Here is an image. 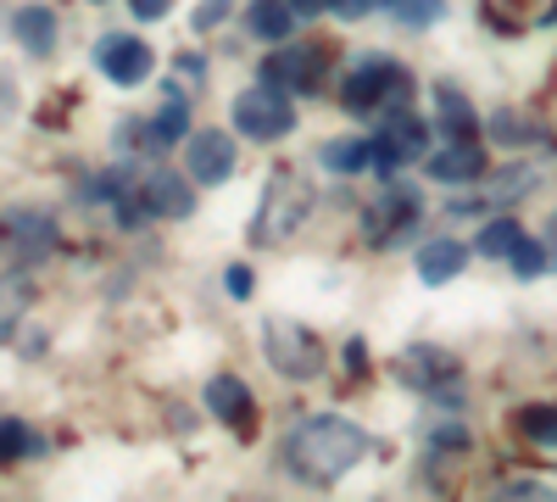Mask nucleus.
Segmentation results:
<instances>
[{"instance_id": "f257e3e1", "label": "nucleus", "mask_w": 557, "mask_h": 502, "mask_svg": "<svg viewBox=\"0 0 557 502\" xmlns=\"http://www.w3.org/2000/svg\"><path fill=\"white\" fill-rule=\"evenodd\" d=\"M285 469L307 486H335L341 475H351L368 452V430L351 425L346 414H318L307 425H296L285 436Z\"/></svg>"}, {"instance_id": "f03ea898", "label": "nucleus", "mask_w": 557, "mask_h": 502, "mask_svg": "<svg viewBox=\"0 0 557 502\" xmlns=\"http://www.w3.org/2000/svg\"><path fill=\"white\" fill-rule=\"evenodd\" d=\"M307 212H312V185L301 173H290V168H273L268 191H262V207L251 218V241L257 246H285L307 223Z\"/></svg>"}, {"instance_id": "7ed1b4c3", "label": "nucleus", "mask_w": 557, "mask_h": 502, "mask_svg": "<svg viewBox=\"0 0 557 502\" xmlns=\"http://www.w3.org/2000/svg\"><path fill=\"white\" fill-rule=\"evenodd\" d=\"M262 352H268V363L285 380H318L323 375V346H318V335L307 330V325H296V318H268L262 325Z\"/></svg>"}, {"instance_id": "20e7f679", "label": "nucleus", "mask_w": 557, "mask_h": 502, "mask_svg": "<svg viewBox=\"0 0 557 502\" xmlns=\"http://www.w3.org/2000/svg\"><path fill=\"white\" fill-rule=\"evenodd\" d=\"M235 128L246 134V140H278V134L296 128V107H290V89L278 84H251L235 96Z\"/></svg>"}, {"instance_id": "39448f33", "label": "nucleus", "mask_w": 557, "mask_h": 502, "mask_svg": "<svg viewBox=\"0 0 557 502\" xmlns=\"http://www.w3.org/2000/svg\"><path fill=\"white\" fill-rule=\"evenodd\" d=\"M407 89H412V78H407L401 68H391V62H362V68L341 84V101H346V112H374L380 101H385L391 112H401V107H407Z\"/></svg>"}, {"instance_id": "423d86ee", "label": "nucleus", "mask_w": 557, "mask_h": 502, "mask_svg": "<svg viewBox=\"0 0 557 502\" xmlns=\"http://www.w3.org/2000/svg\"><path fill=\"white\" fill-rule=\"evenodd\" d=\"M151 45L134 39V34H101L96 39V68L112 78V84H146L151 78Z\"/></svg>"}, {"instance_id": "0eeeda50", "label": "nucleus", "mask_w": 557, "mask_h": 502, "mask_svg": "<svg viewBox=\"0 0 557 502\" xmlns=\"http://www.w3.org/2000/svg\"><path fill=\"white\" fill-rule=\"evenodd\" d=\"M207 407H212V414L235 430V436H251V430H257V396H251V385H246L240 375H212V380H207Z\"/></svg>"}, {"instance_id": "6e6552de", "label": "nucleus", "mask_w": 557, "mask_h": 502, "mask_svg": "<svg viewBox=\"0 0 557 502\" xmlns=\"http://www.w3.org/2000/svg\"><path fill=\"white\" fill-rule=\"evenodd\" d=\"M323 73H330V45H290L285 57L268 62V84H285V89H318Z\"/></svg>"}, {"instance_id": "1a4fd4ad", "label": "nucleus", "mask_w": 557, "mask_h": 502, "mask_svg": "<svg viewBox=\"0 0 557 502\" xmlns=\"http://www.w3.org/2000/svg\"><path fill=\"white\" fill-rule=\"evenodd\" d=\"M424 140H430V123L412 118V112H396V118L380 128V140H374V168L391 173V168L407 162V157H424Z\"/></svg>"}, {"instance_id": "9d476101", "label": "nucleus", "mask_w": 557, "mask_h": 502, "mask_svg": "<svg viewBox=\"0 0 557 502\" xmlns=\"http://www.w3.org/2000/svg\"><path fill=\"white\" fill-rule=\"evenodd\" d=\"M184 162H190L196 185H223V179L235 173V140H228L223 128H201V134H190V151H184Z\"/></svg>"}, {"instance_id": "9b49d317", "label": "nucleus", "mask_w": 557, "mask_h": 502, "mask_svg": "<svg viewBox=\"0 0 557 502\" xmlns=\"http://www.w3.org/2000/svg\"><path fill=\"white\" fill-rule=\"evenodd\" d=\"M139 201H146V212L151 218H190V207H196V185H184L178 173H151L146 185H139Z\"/></svg>"}, {"instance_id": "f8f14e48", "label": "nucleus", "mask_w": 557, "mask_h": 502, "mask_svg": "<svg viewBox=\"0 0 557 502\" xmlns=\"http://www.w3.org/2000/svg\"><path fill=\"white\" fill-rule=\"evenodd\" d=\"M396 375H401L407 385L435 391L441 380H451V375H457V363H451V352H441V346H407V352L396 357Z\"/></svg>"}, {"instance_id": "ddd939ff", "label": "nucleus", "mask_w": 557, "mask_h": 502, "mask_svg": "<svg viewBox=\"0 0 557 502\" xmlns=\"http://www.w3.org/2000/svg\"><path fill=\"white\" fill-rule=\"evenodd\" d=\"M412 223H418V201H412V191L391 185L385 207H374V212H368V241H374V246H391L401 230H412Z\"/></svg>"}, {"instance_id": "4468645a", "label": "nucleus", "mask_w": 557, "mask_h": 502, "mask_svg": "<svg viewBox=\"0 0 557 502\" xmlns=\"http://www.w3.org/2000/svg\"><path fill=\"white\" fill-rule=\"evenodd\" d=\"M178 140H190V101L178 96V89H162V107L151 112L146 123V146H178Z\"/></svg>"}, {"instance_id": "2eb2a0df", "label": "nucleus", "mask_w": 557, "mask_h": 502, "mask_svg": "<svg viewBox=\"0 0 557 502\" xmlns=\"http://www.w3.org/2000/svg\"><path fill=\"white\" fill-rule=\"evenodd\" d=\"M424 168H430V179H441V185H469V179L485 173V151H480L474 140H451V146L435 151Z\"/></svg>"}, {"instance_id": "dca6fc26", "label": "nucleus", "mask_w": 557, "mask_h": 502, "mask_svg": "<svg viewBox=\"0 0 557 502\" xmlns=\"http://www.w3.org/2000/svg\"><path fill=\"white\" fill-rule=\"evenodd\" d=\"M469 268V246L462 241H424L418 246V280L424 285H451Z\"/></svg>"}, {"instance_id": "f3484780", "label": "nucleus", "mask_w": 557, "mask_h": 502, "mask_svg": "<svg viewBox=\"0 0 557 502\" xmlns=\"http://www.w3.org/2000/svg\"><path fill=\"white\" fill-rule=\"evenodd\" d=\"M12 39L28 57H51L57 51V12L51 7H17L12 12Z\"/></svg>"}, {"instance_id": "a211bd4d", "label": "nucleus", "mask_w": 557, "mask_h": 502, "mask_svg": "<svg viewBox=\"0 0 557 502\" xmlns=\"http://www.w3.org/2000/svg\"><path fill=\"white\" fill-rule=\"evenodd\" d=\"M296 0H251L246 7V28L257 39H290V23H296Z\"/></svg>"}, {"instance_id": "6ab92c4d", "label": "nucleus", "mask_w": 557, "mask_h": 502, "mask_svg": "<svg viewBox=\"0 0 557 502\" xmlns=\"http://www.w3.org/2000/svg\"><path fill=\"white\" fill-rule=\"evenodd\" d=\"M435 118H441V128L451 134V140H474V107H469L462 89H451V84L435 89Z\"/></svg>"}, {"instance_id": "aec40b11", "label": "nucleus", "mask_w": 557, "mask_h": 502, "mask_svg": "<svg viewBox=\"0 0 557 502\" xmlns=\"http://www.w3.org/2000/svg\"><path fill=\"white\" fill-rule=\"evenodd\" d=\"M519 436L524 441H535V446H557V402H530V407H519Z\"/></svg>"}, {"instance_id": "412c9836", "label": "nucleus", "mask_w": 557, "mask_h": 502, "mask_svg": "<svg viewBox=\"0 0 557 502\" xmlns=\"http://www.w3.org/2000/svg\"><path fill=\"white\" fill-rule=\"evenodd\" d=\"M318 162L335 168V173H357V168H374V146L368 140H323Z\"/></svg>"}, {"instance_id": "4be33fe9", "label": "nucleus", "mask_w": 557, "mask_h": 502, "mask_svg": "<svg viewBox=\"0 0 557 502\" xmlns=\"http://www.w3.org/2000/svg\"><path fill=\"white\" fill-rule=\"evenodd\" d=\"M519 241H524V230H519V223H513V218H496V223H485L480 252H485V257H507V252H513Z\"/></svg>"}, {"instance_id": "5701e85b", "label": "nucleus", "mask_w": 557, "mask_h": 502, "mask_svg": "<svg viewBox=\"0 0 557 502\" xmlns=\"http://www.w3.org/2000/svg\"><path fill=\"white\" fill-rule=\"evenodd\" d=\"M391 7H396V17L407 28H430V23L446 17V0H391Z\"/></svg>"}, {"instance_id": "b1692460", "label": "nucleus", "mask_w": 557, "mask_h": 502, "mask_svg": "<svg viewBox=\"0 0 557 502\" xmlns=\"http://www.w3.org/2000/svg\"><path fill=\"white\" fill-rule=\"evenodd\" d=\"M491 134H496L502 146H530V140H535V123L519 118V112H496V118H491Z\"/></svg>"}, {"instance_id": "393cba45", "label": "nucleus", "mask_w": 557, "mask_h": 502, "mask_svg": "<svg viewBox=\"0 0 557 502\" xmlns=\"http://www.w3.org/2000/svg\"><path fill=\"white\" fill-rule=\"evenodd\" d=\"M507 262H513L519 280H541V273H546V246H535V241L524 235L513 252H507Z\"/></svg>"}, {"instance_id": "a878e982", "label": "nucleus", "mask_w": 557, "mask_h": 502, "mask_svg": "<svg viewBox=\"0 0 557 502\" xmlns=\"http://www.w3.org/2000/svg\"><path fill=\"white\" fill-rule=\"evenodd\" d=\"M39 441H34V430L28 425H17V419H7V425H0V458H28V452H34Z\"/></svg>"}, {"instance_id": "bb28decb", "label": "nucleus", "mask_w": 557, "mask_h": 502, "mask_svg": "<svg viewBox=\"0 0 557 502\" xmlns=\"http://www.w3.org/2000/svg\"><path fill=\"white\" fill-rule=\"evenodd\" d=\"M223 291L235 296V302H246V296L257 291V280H251V268H246V262H235V268H223Z\"/></svg>"}, {"instance_id": "cd10ccee", "label": "nucleus", "mask_w": 557, "mask_h": 502, "mask_svg": "<svg viewBox=\"0 0 557 502\" xmlns=\"http://www.w3.org/2000/svg\"><path fill=\"white\" fill-rule=\"evenodd\" d=\"M223 17H228V0H201V7H196V34L218 28Z\"/></svg>"}, {"instance_id": "c85d7f7f", "label": "nucleus", "mask_w": 557, "mask_h": 502, "mask_svg": "<svg viewBox=\"0 0 557 502\" xmlns=\"http://www.w3.org/2000/svg\"><path fill=\"white\" fill-rule=\"evenodd\" d=\"M502 497H530V502H546V497H557V491H552V486H541V480H513Z\"/></svg>"}, {"instance_id": "c756f323", "label": "nucleus", "mask_w": 557, "mask_h": 502, "mask_svg": "<svg viewBox=\"0 0 557 502\" xmlns=\"http://www.w3.org/2000/svg\"><path fill=\"white\" fill-rule=\"evenodd\" d=\"M128 7H134V17H146V23H162L173 0H128Z\"/></svg>"}, {"instance_id": "7c9ffc66", "label": "nucleus", "mask_w": 557, "mask_h": 502, "mask_svg": "<svg viewBox=\"0 0 557 502\" xmlns=\"http://www.w3.org/2000/svg\"><path fill=\"white\" fill-rule=\"evenodd\" d=\"M346 369H351V375L368 369V346H362V341H346Z\"/></svg>"}, {"instance_id": "2f4dec72", "label": "nucleus", "mask_w": 557, "mask_h": 502, "mask_svg": "<svg viewBox=\"0 0 557 502\" xmlns=\"http://www.w3.org/2000/svg\"><path fill=\"white\" fill-rule=\"evenodd\" d=\"M341 7V0H296V12L301 17H318V12H335Z\"/></svg>"}, {"instance_id": "473e14b6", "label": "nucleus", "mask_w": 557, "mask_h": 502, "mask_svg": "<svg viewBox=\"0 0 557 502\" xmlns=\"http://www.w3.org/2000/svg\"><path fill=\"white\" fill-rule=\"evenodd\" d=\"M380 7V0H341V17H362V12H374ZM385 7H391V0H385Z\"/></svg>"}, {"instance_id": "72a5a7b5", "label": "nucleus", "mask_w": 557, "mask_h": 502, "mask_svg": "<svg viewBox=\"0 0 557 502\" xmlns=\"http://www.w3.org/2000/svg\"><path fill=\"white\" fill-rule=\"evenodd\" d=\"M178 73H184V78H207V62L184 51V57H178Z\"/></svg>"}, {"instance_id": "f704fd0d", "label": "nucleus", "mask_w": 557, "mask_h": 502, "mask_svg": "<svg viewBox=\"0 0 557 502\" xmlns=\"http://www.w3.org/2000/svg\"><path fill=\"white\" fill-rule=\"evenodd\" d=\"M546 252L557 257V207H552V218H546Z\"/></svg>"}]
</instances>
